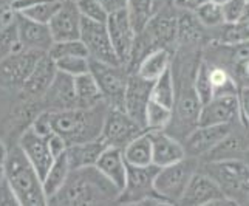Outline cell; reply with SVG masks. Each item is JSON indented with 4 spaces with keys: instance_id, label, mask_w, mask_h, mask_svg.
<instances>
[{
    "instance_id": "obj_32",
    "label": "cell",
    "mask_w": 249,
    "mask_h": 206,
    "mask_svg": "<svg viewBox=\"0 0 249 206\" xmlns=\"http://www.w3.org/2000/svg\"><path fill=\"white\" fill-rule=\"evenodd\" d=\"M209 70H211V67L206 62H201L195 68V75L192 81L194 90L196 93V96H198V99L201 101V104H204V102H208L213 98V87L209 78Z\"/></svg>"
},
{
    "instance_id": "obj_42",
    "label": "cell",
    "mask_w": 249,
    "mask_h": 206,
    "mask_svg": "<svg viewBox=\"0 0 249 206\" xmlns=\"http://www.w3.org/2000/svg\"><path fill=\"white\" fill-rule=\"evenodd\" d=\"M245 2L246 0H228L226 3L221 5L225 23H235L240 20V16H242Z\"/></svg>"
},
{
    "instance_id": "obj_37",
    "label": "cell",
    "mask_w": 249,
    "mask_h": 206,
    "mask_svg": "<svg viewBox=\"0 0 249 206\" xmlns=\"http://www.w3.org/2000/svg\"><path fill=\"white\" fill-rule=\"evenodd\" d=\"M47 53L53 59H59L64 56H89V51L81 39L53 42V45L50 47Z\"/></svg>"
},
{
    "instance_id": "obj_55",
    "label": "cell",
    "mask_w": 249,
    "mask_h": 206,
    "mask_svg": "<svg viewBox=\"0 0 249 206\" xmlns=\"http://www.w3.org/2000/svg\"><path fill=\"white\" fill-rule=\"evenodd\" d=\"M212 2H215V3H218V5H223V3H226L228 0H212Z\"/></svg>"
},
{
    "instance_id": "obj_47",
    "label": "cell",
    "mask_w": 249,
    "mask_h": 206,
    "mask_svg": "<svg viewBox=\"0 0 249 206\" xmlns=\"http://www.w3.org/2000/svg\"><path fill=\"white\" fill-rule=\"evenodd\" d=\"M98 2L102 6V10L107 13V16L127 8V0H98Z\"/></svg>"
},
{
    "instance_id": "obj_46",
    "label": "cell",
    "mask_w": 249,
    "mask_h": 206,
    "mask_svg": "<svg viewBox=\"0 0 249 206\" xmlns=\"http://www.w3.org/2000/svg\"><path fill=\"white\" fill-rule=\"evenodd\" d=\"M209 0H172V3L175 5V8L181 11H191L195 13L200 6H203Z\"/></svg>"
},
{
    "instance_id": "obj_36",
    "label": "cell",
    "mask_w": 249,
    "mask_h": 206,
    "mask_svg": "<svg viewBox=\"0 0 249 206\" xmlns=\"http://www.w3.org/2000/svg\"><path fill=\"white\" fill-rule=\"evenodd\" d=\"M59 72L70 76H78L90 72V57L89 56H64L54 59Z\"/></svg>"
},
{
    "instance_id": "obj_34",
    "label": "cell",
    "mask_w": 249,
    "mask_h": 206,
    "mask_svg": "<svg viewBox=\"0 0 249 206\" xmlns=\"http://www.w3.org/2000/svg\"><path fill=\"white\" fill-rule=\"evenodd\" d=\"M177 37L181 39L184 42H196L200 39V22L196 17L191 14V11H183V14L179 16V19H177Z\"/></svg>"
},
{
    "instance_id": "obj_43",
    "label": "cell",
    "mask_w": 249,
    "mask_h": 206,
    "mask_svg": "<svg viewBox=\"0 0 249 206\" xmlns=\"http://www.w3.org/2000/svg\"><path fill=\"white\" fill-rule=\"evenodd\" d=\"M30 127L36 133H39L42 136H48L51 132H53V126H51V110H45V112L37 113L34 116Z\"/></svg>"
},
{
    "instance_id": "obj_35",
    "label": "cell",
    "mask_w": 249,
    "mask_h": 206,
    "mask_svg": "<svg viewBox=\"0 0 249 206\" xmlns=\"http://www.w3.org/2000/svg\"><path fill=\"white\" fill-rule=\"evenodd\" d=\"M62 0H45V2H40L37 5H34L31 8H27L25 11L19 13L25 17H28L31 20H36L39 23H47L51 20V17L56 14V11L61 6Z\"/></svg>"
},
{
    "instance_id": "obj_53",
    "label": "cell",
    "mask_w": 249,
    "mask_h": 206,
    "mask_svg": "<svg viewBox=\"0 0 249 206\" xmlns=\"http://www.w3.org/2000/svg\"><path fill=\"white\" fill-rule=\"evenodd\" d=\"M243 70H245V75L249 78V57H248L246 61L243 62Z\"/></svg>"
},
{
    "instance_id": "obj_5",
    "label": "cell",
    "mask_w": 249,
    "mask_h": 206,
    "mask_svg": "<svg viewBox=\"0 0 249 206\" xmlns=\"http://www.w3.org/2000/svg\"><path fill=\"white\" fill-rule=\"evenodd\" d=\"M195 160H191L187 157L174 163V165L160 168L155 177V183H153V189L170 205L178 203L183 192L186 191L189 180L195 174Z\"/></svg>"
},
{
    "instance_id": "obj_24",
    "label": "cell",
    "mask_w": 249,
    "mask_h": 206,
    "mask_svg": "<svg viewBox=\"0 0 249 206\" xmlns=\"http://www.w3.org/2000/svg\"><path fill=\"white\" fill-rule=\"evenodd\" d=\"M74 95H76V106L82 109H91L104 102V96L99 90L98 82L94 81L93 75L84 73L74 76Z\"/></svg>"
},
{
    "instance_id": "obj_40",
    "label": "cell",
    "mask_w": 249,
    "mask_h": 206,
    "mask_svg": "<svg viewBox=\"0 0 249 206\" xmlns=\"http://www.w3.org/2000/svg\"><path fill=\"white\" fill-rule=\"evenodd\" d=\"M249 40V23H226V30L223 33L225 44H243Z\"/></svg>"
},
{
    "instance_id": "obj_54",
    "label": "cell",
    "mask_w": 249,
    "mask_h": 206,
    "mask_svg": "<svg viewBox=\"0 0 249 206\" xmlns=\"http://www.w3.org/2000/svg\"><path fill=\"white\" fill-rule=\"evenodd\" d=\"M243 161H245L246 165L249 166V149H248V150L245 152V155H243Z\"/></svg>"
},
{
    "instance_id": "obj_25",
    "label": "cell",
    "mask_w": 249,
    "mask_h": 206,
    "mask_svg": "<svg viewBox=\"0 0 249 206\" xmlns=\"http://www.w3.org/2000/svg\"><path fill=\"white\" fill-rule=\"evenodd\" d=\"M170 67V55L167 48H157L145 55L135 68L141 78L155 81Z\"/></svg>"
},
{
    "instance_id": "obj_2",
    "label": "cell",
    "mask_w": 249,
    "mask_h": 206,
    "mask_svg": "<svg viewBox=\"0 0 249 206\" xmlns=\"http://www.w3.org/2000/svg\"><path fill=\"white\" fill-rule=\"evenodd\" d=\"M107 110L108 106L106 102L91 109L73 107L65 110H51L53 132L61 135L67 146L94 140L101 136Z\"/></svg>"
},
{
    "instance_id": "obj_18",
    "label": "cell",
    "mask_w": 249,
    "mask_h": 206,
    "mask_svg": "<svg viewBox=\"0 0 249 206\" xmlns=\"http://www.w3.org/2000/svg\"><path fill=\"white\" fill-rule=\"evenodd\" d=\"M152 141V165L164 168L186 158V150L181 141H178L164 131H147Z\"/></svg>"
},
{
    "instance_id": "obj_4",
    "label": "cell",
    "mask_w": 249,
    "mask_h": 206,
    "mask_svg": "<svg viewBox=\"0 0 249 206\" xmlns=\"http://www.w3.org/2000/svg\"><path fill=\"white\" fill-rule=\"evenodd\" d=\"M204 172L212 177L229 199L249 203V166L240 158L208 161Z\"/></svg>"
},
{
    "instance_id": "obj_13",
    "label": "cell",
    "mask_w": 249,
    "mask_h": 206,
    "mask_svg": "<svg viewBox=\"0 0 249 206\" xmlns=\"http://www.w3.org/2000/svg\"><path fill=\"white\" fill-rule=\"evenodd\" d=\"M153 81L144 79L138 73H128L125 93H124V110L138 124L145 127V110L150 101Z\"/></svg>"
},
{
    "instance_id": "obj_6",
    "label": "cell",
    "mask_w": 249,
    "mask_h": 206,
    "mask_svg": "<svg viewBox=\"0 0 249 206\" xmlns=\"http://www.w3.org/2000/svg\"><path fill=\"white\" fill-rule=\"evenodd\" d=\"M90 73L98 82L106 104L113 109H124V93L128 78L127 67L110 65L90 59Z\"/></svg>"
},
{
    "instance_id": "obj_9",
    "label": "cell",
    "mask_w": 249,
    "mask_h": 206,
    "mask_svg": "<svg viewBox=\"0 0 249 206\" xmlns=\"http://www.w3.org/2000/svg\"><path fill=\"white\" fill-rule=\"evenodd\" d=\"M178 203L187 206H204V205H237L232 199L225 195L220 185L206 172L195 170L189 180L186 191Z\"/></svg>"
},
{
    "instance_id": "obj_51",
    "label": "cell",
    "mask_w": 249,
    "mask_h": 206,
    "mask_svg": "<svg viewBox=\"0 0 249 206\" xmlns=\"http://www.w3.org/2000/svg\"><path fill=\"white\" fill-rule=\"evenodd\" d=\"M6 155H8V149H6L5 143L0 140V161H5Z\"/></svg>"
},
{
    "instance_id": "obj_50",
    "label": "cell",
    "mask_w": 249,
    "mask_h": 206,
    "mask_svg": "<svg viewBox=\"0 0 249 206\" xmlns=\"http://www.w3.org/2000/svg\"><path fill=\"white\" fill-rule=\"evenodd\" d=\"M242 23H249V2H245V6H243V11H242V16H240V20Z\"/></svg>"
},
{
    "instance_id": "obj_11",
    "label": "cell",
    "mask_w": 249,
    "mask_h": 206,
    "mask_svg": "<svg viewBox=\"0 0 249 206\" xmlns=\"http://www.w3.org/2000/svg\"><path fill=\"white\" fill-rule=\"evenodd\" d=\"M158 169L155 165L149 166H132L127 165V177L124 189L119 192L116 203L125 205H136L145 197L155 194L153 183Z\"/></svg>"
},
{
    "instance_id": "obj_12",
    "label": "cell",
    "mask_w": 249,
    "mask_h": 206,
    "mask_svg": "<svg viewBox=\"0 0 249 206\" xmlns=\"http://www.w3.org/2000/svg\"><path fill=\"white\" fill-rule=\"evenodd\" d=\"M106 27H107L111 45H113V50L119 59V62L124 67H127L128 61H130L135 37H136L130 19H128L127 10H121L118 13L108 14L106 20Z\"/></svg>"
},
{
    "instance_id": "obj_21",
    "label": "cell",
    "mask_w": 249,
    "mask_h": 206,
    "mask_svg": "<svg viewBox=\"0 0 249 206\" xmlns=\"http://www.w3.org/2000/svg\"><path fill=\"white\" fill-rule=\"evenodd\" d=\"M56 73H57V67L54 59L48 53H44L39 57L36 65H34L27 81H25L22 92H25L30 96L42 98L51 85V82H53Z\"/></svg>"
},
{
    "instance_id": "obj_1",
    "label": "cell",
    "mask_w": 249,
    "mask_h": 206,
    "mask_svg": "<svg viewBox=\"0 0 249 206\" xmlns=\"http://www.w3.org/2000/svg\"><path fill=\"white\" fill-rule=\"evenodd\" d=\"M118 187L94 166L71 169L65 185L47 205H106L116 202Z\"/></svg>"
},
{
    "instance_id": "obj_19",
    "label": "cell",
    "mask_w": 249,
    "mask_h": 206,
    "mask_svg": "<svg viewBox=\"0 0 249 206\" xmlns=\"http://www.w3.org/2000/svg\"><path fill=\"white\" fill-rule=\"evenodd\" d=\"M16 25L19 33V40L23 48L48 51L53 45V37L47 23H39L22 14H16Z\"/></svg>"
},
{
    "instance_id": "obj_23",
    "label": "cell",
    "mask_w": 249,
    "mask_h": 206,
    "mask_svg": "<svg viewBox=\"0 0 249 206\" xmlns=\"http://www.w3.org/2000/svg\"><path fill=\"white\" fill-rule=\"evenodd\" d=\"M108 144L106 143V140L102 138V136H98V138L90 140V141L70 144L65 150L70 169L94 166L98 158L101 157V153L104 152Z\"/></svg>"
},
{
    "instance_id": "obj_48",
    "label": "cell",
    "mask_w": 249,
    "mask_h": 206,
    "mask_svg": "<svg viewBox=\"0 0 249 206\" xmlns=\"http://www.w3.org/2000/svg\"><path fill=\"white\" fill-rule=\"evenodd\" d=\"M16 20V13L10 5H0V31Z\"/></svg>"
},
{
    "instance_id": "obj_22",
    "label": "cell",
    "mask_w": 249,
    "mask_h": 206,
    "mask_svg": "<svg viewBox=\"0 0 249 206\" xmlns=\"http://www.w3.org/2000/svg\"><path fill=\"white\" fill-rule=\"evenodd\" d=\"M99 172L104 175L108 182L113 183L119 192L124 189L125 177H127V163L123 155V149L107 146L104 152L101 153L96 165H94Z\"/></svg>"
},
{
    "instance_id": "obj_29",
    "label": "cell",
    "mask_w": 249,
    "mask_h": 206,
    "mask_svg": "<svg viewBox=\"0 0 249 206\" xmlns=\"http://www.w3.org/2000/svg\"><path fill=\"white\" fill-rule=\"evenodd\" d=\"M175 95H177L175 78H174V72H172V67H169L164 73H162L161 76H158V78L153 81L150 99H153L155 102H158V104H162V106H166V107L174 110Z\"/></svg>"
},
{
    "instance_id": "obj_8",
    "label": "cell",
    "mask_w": 249,
    "mask_h": 206,
    "mask_svg": "<svg viewBox=\"0 0 249 206\" xmlns=\"http://www.w3.org/2000/svg\"><path fill=\"white\" fill-rule=\"evenodd\" d=\"M79 39L87 48L90 59L110 65H123L115 53L113 45H111L106 22H96L82 17Z\"/></svg>"
},
{
    "instance_id": "obj_20",
    "label": "cell",
    "mask_w": 249,
    "mask_h": 206,
    "mask_svg": "<svg viewBox=\"0 0 249 206\" xmlns=\"http://www.w3.org/2000/svg\"><path fill=\"white\" fill-rule=\"evenodd\" d=\"M42 101L48 107V110H65L78 107L76 106L73 76L57 70L53 82L42 96Z\"/></svg>"
},
{
    "instance_id": "obj_15",
    "label": "cell",
    "mask_w": 249,
    "mask_h": 206,
    "mask_svg": "<svg viewBox=\"0 0 249 206\" xmlns=\"http://www.w3.org/2000/svg\"><path fill=\"white\" fill-rule=\"evenodd\" d=\"M82 14L74 0H62L56 14L48 22L51 37L54 42L73 40L81 36Z\"/></svg>"
},
{
    "instance_id": "obj_27",
    "label": "cell",
    "mask_w": 249,
    "mask_h": 206,
    "mask_svg": "<svg viewBox=\"0 0 249 206\" xmlns=\"http://www.w3.org/2000/svg\"><path fill=\"white\" fill-rule=\"evenodd\" d=\"M123 155L127 165L132 166H149L152 165V141L150 135L145 131L138 135L123 149Z\"/></svg>"
},
{
    "instance_id": "obj_45",
    "label": "cell",
    "mask_w": 249,
    "mask_h": 206,
    "mask_svg": "<svg viewBox=\"0 0 249 206\" xmlns=\"http://www.w3.org/2000/svg\"><path fill=\"white\" fill-rule=\"evenodd\" d=\"M47 140H48V146H50V150L51 153H53V157H59L61 153H64L67 150V143L65 140L62 138L61 135H57L56 132H51L48 136H47Z\"/></svg>"
},
{
    "instance_id": "obj_10",
    "label": "cell",
    "mask_w": 249,
    "mask_h": 206,
    "mask_svg": "<svg viewBox=\"0 0 249 206\" xmlns=\"http://www.w3.org/2000/svg\"><path fill=\"white\" fill-rule=\"evenodd\" d=\"M147 129L138 124L132 116L125 113L124 109H113L108 107L104 124H102L101 136L106 140L108 146L124 149L125 146L135 140L136 136L144 133Z\"/></svg>"
},
{
    "instance_id": "obj_16",
    "label": "cell",
    "mask_w": 249,
    "mask_h": 206,
    "mask_svg": "<svg viewBox=\"0 0 249 206\" xmlns=\"http://www.w3.org/2000/svg\"><path fill=\"white\" fill-rule=\"evenodd\" d=\"M231 132V124H217V126H195L186 135L184 150L186 155L191 157H204L215 146L225 140Z\"/></svg>"
},
{
    "instance_id": "obj_39",
    "label": "cell",
    "mask_w": 249,
    "mask_h": 206,
    "mask_svg": "<svg viewBox=\"0 0 249 206\" xmlns=\"http://www.w3.org/2000/svg\"><path fill=\"white\" fill-rule=\"evenodd\" d=\"M23 48L19 40V33H17L16 20L8 25L6 28L0 31V61H3L6 56L13 55L14 51Z\"/></svg>"
},
{
    "instance_id": "obj_26",
    "label": "cell",
    "mask_w": 249,
    "mask_h": 206,
    "mask_svg": "<svg viewBox=\"0 0 249 206\" xmlns=\"http://www.w3.org/2000/svg\"><path fill=\"white\" fill-rule=\"evenodd\" d=\"M70 170L71 169H70V165H68L65 152L54 158L53 165H51L47 175L44 177V180H42V186H44V194L47 197V203L51 197H54L59 191H61V187L67 182Z\"/></svg>"
},
{
    "instance_id": "obj_56",
    "label": "cell",
    "mask_w": 249,
    "mask_h": 206,
    "mask_svg": "<svg viewBox=\"0 0 249 206\" xmlns=\"http://www.w3.org/2000/svg\"><path fill=\"white\" fill-rule=\"evenodd\" d=\"M246 2H249V0H246Z\"/></svg>"
},
{
    "instance_id": "obj_52",
    "label": "cell",
    "mask_w": 249,
    "mask_h": 206,
    "mask_svg": "<svg viewBox=\"0 0 249 206\" xmlns=\"http://www.w3.org/2000/svg\"><path fill=\"white\" fill-rule=\"evenodd\" d=\"M5 183V165L3 161H0V185Z\"/></svg>"
},
{
    "instance_id": "obj_49",
    "label": "cell",
    "mask_w": 249,
    "mask_h": 206,
    "mask_svg": "<svg viewBox=\"0 0 249 206\" xmlns=\"http://www.w3.org/2000/svg\"><path fill=\"white\" fill-rule=\"evenodd\" d=\"M40 2H45V0H13V2L10 3V6L13 8V11L16 14H19V13L27 10V8H31V6L37 5Z\"/></svg>"
},
{
    "instance_id": "obj_28",
    "label": "cell",
    "mask_w": 249,
    "mask_h": 206,
    "mask_svg": "<svg viewBox=\"0 0 249 206\" xmlns=\"http://www.w3.org/2000/svg\"><path fill=\"white\" fill-rule=\"evenodd\" d=\"M248 149H249V146H246L245 138H242L240 135H232V132H229L226 138L221 140L215 148L206 153L204 157L208 161L238 158V155H245V152Z\"/></svg>"
},
{
    "instance_id": "obj_38",
    "label": "cell",
    "mask_w": 249,
    "mask_h": 206,
    "mask_svg": "<svg viewBox=\"0 0 249 206\" xmlns=\"http://www.w3.org/2000/svg\"><path fill=\"white\" fill-rule=\"evenodd\" d=\"M194 14L204 27H220V25H225L221 5L212 2V0L206 2L203 6H200Z\"/></svg>"
},
{
    "instance_id": "obj_3",
    "label": "cell",
    "mask_w": 249,
    "mask_h": 206,
    "mask_svg": "<svg viewBox=\"0 0 249 206\" xmlns=\"http://www.w3.org/2000/svg\"><path fill=\"white\" fill-rule=\"evenodd\" d=\"M5 165V183L10 187L17 205L22 206H42L47 205L42 180L36 169L25 157L19 146L8 150L3 161Z\"/></svg>"
},
{
    "instance_id": "obj_44",
    "label": "cell",
    "mask_w": 249,
    "mask_h": 206,
    "mask_svg": "<svg viewBox=\"0 0 249 206\" xmlns=\"http://www.w3.org/2000/svg\"><path fill=\"white\" fill-rule=\"evenodd\" d=\"M238 99V110H240V119L243 124L249 129V85L243 87L240 92H237Z\"/></svg>"
},
{
    "instance_id": "obj_31",
    "label": "cell",
    "mask_w": 249,
    "mask_h": 206,
    "mask_svg": "<svg viewBox=\"0 0 249 206\" xmlns=\"http://www.w3.org/2000/svg\"><path fill=\"white\" fill-rule=\"evenodd\" d=\"M172 115H174L172 109L150 99L147 110H145V129L147 131H164L170 123Z\"/></svg>"
},
{
    "instance_id": "obj_14",
    "label": "cell",
    "mask_w": 249,
    "mask_h": 206,
    "mask_svg": "<svg viewBox=\"0 0 249 206\" xmlns=\"http://www.w3.org/2000/svg\"><path fill=\"white\" fill-rule=\"evenodd\" d=\"M17 146L22 149V152L33 165V168L36 169L40 180H44L48 169L51 168V165H53V161H54L53 153L50 150L47 136H42L34 132L31 127H27L22 132Z\"/></svg>"
},
{
    "instance_id": "obj_30",
    "label": "cell",
    "mask_w": 249,
    "mask_h": 206,
    "mask_svg": "<svg viewBox=\"0 0 249 206\" xmlns=\"http://www.w3.org/2000/svg\"><path fill=\"white\" fill-rule=\"evenodd\" d=\"M153 5H155L153 0H127L125 10L135 34L141 33L153 17Z\"/></svg>"
},
{
    "instance_id": "obj_7",
    "label": "cell",
    "mask_w": 249,
    "mask_h": 206,
    "mask_svg": "<svg viewBox=\"0 0 249 206\" xmlns=\"http://www.w3.org/2000/svg\"><path fill=\"white\" fill-rule=\"evenodd\" d=\"M44 53L47 51L20 48L6 56L0 61V85L8 90H22L31 70Z\"/></svg>"
},
{
    "instance_id": "obj_17",
    "label": "cell",
    "mask_w": 249,
    "mask_h": 206,
    "mask_svg": "<svg viewBox=\"0 0 249 206\" xmlns=\"http://www.w3.org/2000/svg\"><path fill=\"white\" fill-rule=\"evenodd\" d=\"M237 118H240L237 95L213 96L211 101L201 104L196 126L232 124Z\"/></svg>"
},
{
    "instance_id": "obj_41",
    "label": "cell",
    "mask_w": 249,
    "mask_h": 206,
    "mask_svg": "<svg viewBox=\"0 0 249 206\" xmlns=\"http://www.w3.org/2000/svg\"><path fill=\"white\" fill-rule=\"evenodd\" d=\"M76 5L79 8V13L82 17L96 20V22H106L107 20V13L102 10L98 0H76Z\"/></svg>"
},
{
    "instance_id": "obj_33",
    "label": "cell",
    "mask_w": 249,
    "mask_h": 206,
    "mask_svg": "<svg viewBox=\"0 0 249 206\" xmlns=\"http://www.w3.org/2000/svg\"><path fill=\"white\" fill-rule=\"evenodd\" d=\"M209 78L213 87V96L237 95L235 81L231 78L226 70H223L220 67H213L209 70Z\"/></svg>"
}]
</instances>
